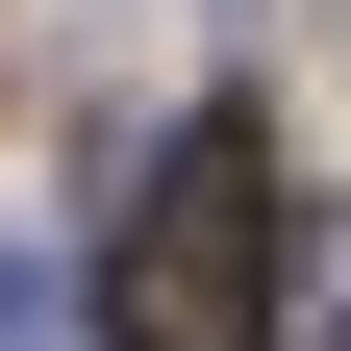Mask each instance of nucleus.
<instances>
[{
  "mask_svg": "<svg viewBox=\"0 0 351 351\" xmlns=\"http://www.w3.org/2000/svg\"><path fill=\"white\" fill-rule=\"evenodd\" d=\"M301 301V201H276V125L201 101L151 176H125V226H101V351H276Z\"/></svg>",
  "mask_w": 351,
  "mask_h": 351,
  "instance_id": "f257e3e1",
  "label": "nucleus"
},
{
  "mask_svg": "<svg viewBox=\"0 0 351 351\" xmlns=\"http://www.w3.org/2000/svg\"><path fill=\"white\" fill-rule=\"evenodd\" d=\"M326 351H351V251H326Z\"/></svg>",
  "mask_w": 351,
  "mask_h": 351,
  "instance_id": "f03ea898",
  "label": "nucleus"
}]
</instances>
